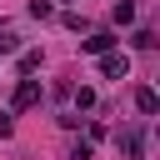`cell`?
I'll list each match as a JSON object with an SVG mask.
<instances>
[{
    "instance_id": "cell-1",
    "label": "cell",
    "mask_w": 160,
    "mask_h": 160,
    "mask_svg": "<svg viewBox=\"0 0 160 160\" xmlns=\"http://www.w3.org/2000/svg\"><path fill=\"white\" fill-rule=\"evenodd\" d=\"M100 75H105V80H125V75H130V55H125V50H105V55H100Z\"/></svg>"
},
{
    "instance_id": "cell-2",
    "label": "cell",
    "mask_w": 160,
    "mask_h": 160,
    "mask_svg": "<svg viewBox=\"0 0 160 160\" xmlns=\"http://www.w3.org/2000/svg\"><path fill=\"white\" fill-rule=\"evenodd\" d=\"M30 105H40V80H20V85H15V95H10V115H15V110H30Z\"/></svg>"
},
{
    "instance_id": "cell-3",
    "label": "cell",
    "mask_w": 160,
    "mask_h": 160,
    "mask_svg": "<svg viewBox=\"0 0 160 160\" xmlns=\"http://www.w3.org/2000/svg\"><path fill=\"white\" fill-rule=\"evenodd\" d=\"M80 50L85 55H105V50H115V35L110 30H90V40H80Z\"/></svg>"
},
{
    "instance_id": "cell-4",
    "label": "cell",
    "mask_w": 160,
    "mask_h": 160,
    "mask_svg": "<svg viewBox=\"0 0 160 160\" xmlns=\"http://www.w3.org/2000/svg\"><path fill=\"white\" fill-rule=\"evenodd\" d=\"M135 110H140V115H155V110H160V95H155L150 85H140V90H135Z\"/></svg>"
},
{
    "instance_id": "cell-5",
    "label": "cell",
    "mask_w": 160,
    "mask_h": 160,
    "mask_svg": "<svg viewBox=\"0 0 160 160\" xmlns=\"http://www.w3.org/2000/svg\"><path fill=\"white\" fill-rule=\"evenodd\" d=\"M110 15H115V25H135V5H130V0H115Z\"/></svg>"
},
{
    "instance_id": "cell-6",
    "label": "cell",
    "mask_w": 160,
    "mask_h": 160,
    "mask_svg": "<svg viewBox=\"0 0 160 160\" xmlns=\"http://www.w3.org/2000/svg\"><path fill=\"white\" fill-rule=\"evenodd\" d=\"M130 45H135V50H155V30H135Z\"/></svg>"
},
{
    "instance_id": "cell-7",
    "label": "cell",
    "mask_w": 160,
    "mask_h": 160,
    "mask_svg": "<svg viewBox=\"0 0 160 160\" xmlns=\"http://www.w3.org/2000/svg\"><path fill=\"white\" fill-rule=\"evenodd\" d=\"M30 70H40V50H25L20 55V75H30Z\"/></svg>"
},
{
    "instance_id": "cell-8",
    "label": "cell",
    "mask_w": 160,
    "mask_h": 160,
    "mask_svg": "<svg viewBox=\"0 0 160 160\" xmlns=\"http://www.w3.org/2000/svg\"><path fill=\"white\" fill-rule=\"evenodd\" d=\"M75 105H80V110H90V105H95V90H90V85H80V90H75Z\"/></svg>"
},
{
    "instance_id": "cell-9",
    "label": "cell",
    "mask_w": 160,
    "mask_h": 160,
    "mask_svg": "<svg viewBox=\"0 0 160 160\" xmlns=\"http://www.w3.org/2000/svg\"><path fill=\"white\" fill-rule=\"evenodd\" d=\"M50 10H55V5H50V0H30V15H35V20H45V15H50Z\"/></svg>"
},
{
    "instance_id": "cell-10",
    "label": "cell",
    "mask_w": 160,
    "mask_h": 160,
    "mask_svg": "<svg viewBox=\"0 0 160 160\" xmlns=\"http://www.w3.org/2000/svg\"><path fill=\"white\" fill-rule=\"evenodd\" d=\"M10 50H20V35H10V30H5V35H0V55H10Z\"/></svg>"
},
{
    "instance_id": "cell-11",
    "label": "cell",
    "mask_w": 160,
    "mask_h": 160,
    "mask_svg": "<svg viewBox=\"0 0 160 160\" xmlns=\"http://www.w3.org/2000/svg\"><path fill=\"white\" fill-rule=\"evenodd\" d=\"M10 130H15V115H10V110H0V140H10Z\"/></svg>"
}]
</instances>
